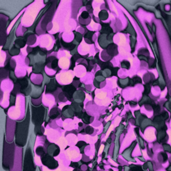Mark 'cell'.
I'll list each match as a JSON object with an SVG mask.
<instances>
[{
	"instance_id": "6da1fadb",
	"label": "cell",
	"mask_w": 171,
	"mask_h": 171,
	"mask_svg": "<svg viewBox=\"0 0 171 171\" xmlns=\"http://www.w3.org/2000/svg\"><path fill=\"white\" fill-rule=\"evenodd\" d=\"M29 124V112H27L26 117L23 122L16 124V143L20 147H24L25 145Z\"/></svg>"
},
{
	"instance_id": "7a4b0ae2",
	"label": "cell",
	"mask_w": 171,
	"mask_h": 171,
	"mask_svg": "<svg viewBox=\"0 0 171 171\" xmlns=\"http://www.w3.org/2000/svg\"><path fill=\"white\" fill-rule=\"evenodd\" d=\"M13 156H14V145L7 144L4 142L3 148V165L5 169H12L13 165Z\"/></svg>"
},
{
	"instance_id": "3957f363",
	"label": "cell",
	"mask_w": 171,
	"mask_h": 171,
	"mask_svg": "<svg viewBox=\"0 0 171 171\" xmlns=\"http://www.w3.org/2000/svg\"><path fill=\"white\" fill-rule=\"evenodd\" d=\"M46 109L44 106L32 107V122L36 125V129L40 128L44 119Z\"/></svg>"
},
{
	"instance_id": "277c9868",
	"label": "cell",
	"mask_w": 171,
	"mask_h": 171,
	"mask_svg": "<svg viewBox=\"0 0 171 171\" xmlns=\"http://www.w3.org/2000/svg\"><path fill=\"white\" fill-rule=\"evenodd\" d=\"M24 171H35V168L33 166V158H32V155H31L30 148H28L26 150Z\"/></svg>"
},
{
	"instance_id": "5b68a950",
	"label": "cell",
	"mask_w": 171,
	"mask_h": 171,
	"mask_svg": "<svg viewBox=\"0 0 171 171\" xmlns=\"http://www.w3.org/2000/svg\"><path fill=\"white\" fill-rule=\"evenodd\" d=\"M42 161L44 165L49 167L50 169H54L58 167V162L48 154H44L42 156Z\"/></svg>"
},
{
	"instance_id": "8992f818",
	"label": "cell",
	"mask_w": 171,
	"mask_h": 171,
	"mask_svg": "<svg viewBox=\"0 0 171 171\" xmlns=\"http://www.w3.org/2000/svg\"><path fill=\"white\" fill-rule=\"evenodd\" d=\"M63 90H64V92H65L66 97H68V100H71L72 94L74 92L76 91L75 87H73L72 85H68V86L64 87Z\"/></svg>"
},
{
	"instance_id": "52a82bcc",
	"label": "cell",
	"mask_w": 171,
	"mask_h": 171,
	"mask_svg": "<svg viewBox=\"0 0 171 171\" xmlns=\"http://www.w3.org/2000/svg\"><path fill=\"white\" fill-rule=\"evenodd\" d=\"M107 51L109 55L111 56H114L118 54V49H117V46L114 44H110L107 47Z\"/></svg>"
},
{
	"instance_id": "ba28073f",
	"label": "cell",
	"mask_w": 171,
	"mask_h": 171,
	"mask_svg": "<svg viewBox=\"0 0 171 171\" xmlns=\"http://www.w3.org/2000/svg\"><path fill=\"white\" fill-rule=\"evenodd\" d=\"M18 83L21 86V90L23 91L25 88H26L27 86V80L25 78H24L22 79H19L18 80Z\"/></svg>"
},
{
	"instance_id": "9c48e42d",
	"label": "cell",
	"mask_w": 171,
	"mask_h": 171,
	"mask_svg": "<svg viewBox=\"0 0 171 171\" xmlns=\"http://www.w3.org/2000/svg\"><path fill=\"white\" fill-rule=\"evenodd\" d=\"M56 89V86L54 84V80H51V81L49 82V86H48L47 88V92H51L54 91Z\"/></svg>"
},
{
	"instance_id": "30bf717a",
	"label": "cell",
	"mask_w": 171,
	"mask_h": 171,
	"mask_svg": "<svg viewBox=\"0 0 171 171\" xmlns=\"http://www.w3.org/2000/svg\"><path fill=\"white\" fill-rule=\"evenodd\" d=\"M20 89H21V86H20V85L17 82L16 84H15V87H14V89H13V92H11V94H12V95L16 96V94L19 92V91H20Z\"/></svg>"
},
{
	"instance_id": "8fae6325",
	"label": "cell",
	"mask_w": 171,
	"mask_h": 171,
	"mask_svg": "<svg viewBox=\"0 0 171 171\" xmlns=\"http://www.w3.org/2000/svg\"><path fill=\"white\" fill-rule=\"evenodd\" d=\"M16 44L17 45H19L20 48H22V47L24 46L25 44V41L19 38V39H18V40L16 41Z\"/></svg>"
},
{
	"instance_id": "7c38bea8",
	"label": "cell",
	"mask_w": 171,
	"mask_h": 171,
	"mask_svg": "<svg viewBox=\"0 0 171 171\" xmlns=\"http://www.w3.org/2000/svg\"><path fill=\"white\" fill-rule=\"evenodd\" d=\"M61 42H62V44L63 46L64 47V48H66V49H69V50H70V49L72 48V46L73 45V44H72V43H70V44H68V43L64 42L62 40H61Z\"/></svg>"
},
{
	"instance_id": "4fadbf2b",
	"label": "cell",
	"mask_w": 171,
	"mask_h": 171,
	"mask_svg": "<svg viewBox=\"0 0 171 171\" xmlns=\"http://www.w3.org/2000/svg\"><path fill=\"white\" fill-rule=\"evenodd\" d=\"M36 153L38 155H43V154H44V149H43L42 147H38V148L36 149Z\"/></svg>"
},
{
	"instance_id": "5bb4252c",
	"label": "cell",
	"mask_w": 171,
	"mask_h": 171,
	"mask_svg": "<svg viewBox=\"0 0 171 171\" xmlns=\"http://www.w3.org/2000/svg\"><path fill=\"white\" fill-rule=\"evenodd\" d=\"M93 131H94V129L90 126H88L86 128V130H85V132H86L87 134H92Z\"/></svg>"
},
{
	"instance_id": "9a60e30c",
	"label": "cell",
	"mask_w": 171,
	"mask_h": 171,
	"mask_svg": "<svg viewBox=\"0 0 171 171\" xmlns=\"http://www.w3.org/2000/svg\"><path fill=\"white\" fill-rule=\"evenodd\" d=\"M94 34V31H88V33L85 35V38L86 39H87V38H89L90 40H91L92 39V35Z\"/></svg>"
},
{
	"instance_id": "2e32d148",
	"label": "cell",
	"mask_w": 171,
	"mask_h": 171,
	"mask_svg": "<svg viewBox=\"0 0 171 171\" xmlns=\"http://www.w3.org/2000/svg\"><path fill=\"white\" fill-rule=\"evenodd\" d=\"M81 18L83 19H88L89 18V14L87 11H84L81 14Z\"/></svg>"
},
{
	"instance_id": "e0dca14e",
	"label": "cell",
	"mask_w": 171,
	"mask_h": 171,
	"mask_svg": "<svg viewBox=\"0 0 171 171\" xmlns=\"http://www.w3.org/2000/svg\"><path fill=\"white\" fill-rule=\"evenodd\" d=\"M58 60H57V59H56V60H54L51 62V68H56V67L58 66Z\"/></svg>"
},
{
	"instance_id": "ac0fdd59",
	"label": "cell",
	"mask_w": 171,
	"mask_h": 171,
	"mask_svg": "<svg viewBox=\"0 0 171 171\" xmlns=\"http://www.w3.org/2000/svg\"><path fill=\"white\" fill-rule=\"evenodd\" d=\"M74 33L76 34V36H78L76 38V40H77L78 42H80V41L82 40V35H81V34H80L79 33H78V32H76V31L74 32Z\"/></svg>"
},
{
	"instance_id": "d6986e66",
	"label": "cell",
	"mask_w": 171,
	"mask_h": 171,
	"mask_svg": "<svg viewBox=\"0 0 171 171\" xmlns=\"http://www.w3.org/2000/svg\"><path fill=\"white\" fill-rule=\"evenodd\" d=\"M112 75H116V72H118V68H112Z\"/></svg>"
},
{
	"instance_id": "ffe728a7",
	"label": "cell",
	"mask_w": 171,
	"mask_h": 171,
	"mask_svg": "<svg viewBox=\"0 0 171 171\" xmlns=\"http://www.w3.org/2000/svg\"><path fill=\"white\" fill-rule=\"evenodd\" d=\"M40 49L39 47H36V48H33V49H32V53L33 54H36L37 52H38V51H40Z\"/></svg>"
},
{
	"instance_id": "44dd1931",
	"label": "cell",
	"mask_w": 171,
	"mask_h": 171,
	"mask_svg": "<svg viewBox=\"0 0 171 171\" xmlns=\"http://www.w3.org/2000/svg\"><path fill=\"white\" fill-rule=\"evenodd\" d=\"M85 40L88 43V44H92V42H91V41H90V40H88V39H85Z\"/></svg>"
},
{
	"instance_id": "7402d4cb",
	"label": "cell",
	"mask_w": 171,
	"mask_h": 171,
	"mask_svg": "<svg viewBox=\"0 0 171 171\" xmlns=\"http://www.w3.org/2000/svg\"><path fill=\"white\" fill-rule=\"evenodd\" d=\"M79 125H80V126H82V123H80V124H79Z\"/></svg>"
}]
</instances>
